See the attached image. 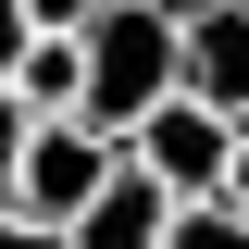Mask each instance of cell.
<instances>
[{"mask_svg": "<svg viewBox=\"0 0 249 249\" xmlns=\"http://www.w3.org/2000/svg\"><path fill=\"white\" fill-rule=\"evenodd\" d=\"M37 50V25H25V0H0V88H13V62Z\"/></svg>", "mask_w": 249, "mask_h": 249, "instance_id": "obj_10", "label": "cell"}, {"mask_svg": "<svg viewBox=\"0 0 249 249\" xmlns=\"http://www.w3.org/2000/svg\"><path fill=\"white\" fill-rule=\"evenodd\" d=\"M224 212L249 224V137H237V162H224Z\"/></svg>", "mask_w": 249, "mask_h": 249, "instance_id": "obj_11", "label": "cell"}, {"mask_svg": "<svg viewBox=\"0 0 249 249\" xmlns=\"http://www.w3.org/2000/svg\"><path fill=\"white\" fill-rule=\"evenodd\" d=\"M124 175V137H100V124H37L25 162H13V224H37V237H75L88 224V199Z\"/></svg>", "mask_w": 249, "mask_h": 249, "instance_id": "obj_2", "label": "cell"}, {"mask_svg": "<svg viewBox=\"0 0 249 249\" xmlns=\"http://www.w3.org/2000/svg\"><path fill=\"white\" fill-rule=\"evenodd\" d=\"M75 62H88V100H75V124H100V137H137V124L175 100V0H100V25L75 37Z\"/></svg>", "mask_w": 249, "mask_h": 249, "instance_id": "obj_1", "label": "cell"}, {"mask_svg": "<svg viewBox=\"0 0 249 249\" xmlns=\"http://www.w3.org/2000/svg\"><path fill=\"white\" fill-rule=\"evenodd\" d=\"M124 162L175 199V212H199V199H224V162H237V124H212L199 100H162L137 137H124Z\"/></svg>", "mask_w": 249, "mask_h": 249, "instance_id": "obj_4", "label": "cell"}, {"mask_svg": "<svg viewBox=\"0 0 249 249\" xmlns=\"http://www.w3.org/2000/svg\"><path fill=\"white\" fill-rule=\"evenodd\" d=\"M162 249H249V224L224 212V199H199V212H175V237Z\"/></svg>", "mask_w": 249, "mask_h": 249, "instance_id": "obj_7", "label": "cell"}, {"mask_svg": "<svg viewBox=\"0 0 249 249\" xmlns=\"http://www.w3.org/2000/svg\"><path fill=\"white\" fill-rule=\"evenodd\" d=\"M13 100H25L37 124H75V100H88V62H75V37H37V50L13 62Z\"/></svg>", "mask_w": 249, "mask_h": 249, "instance_id": "obj_6", "label": "cell"}, {"mask_svg": "<svg viewBox=\"0 0 249 249\" xmlns=\"http://www.w3.org/2000/svg\"><path fill=\"white\" fill-rule=\"evenodd\" d=\"M25 137H37V112L0 88V212H13V162H25Z\"/></svg>", "mask_w": 249, "mask_h": 249, "instance_id": "obj_8", "label": "cell"}, {"mask_svg": "<svg viewBox=\"0 0 249 249\" xmlns=\"http://www.w3.org/2000/svg\"><path fill=\"white\" fill-rule=\"evenodd\" d=\"M25 25H37V37H88V25H100V0H25Z\"/></svg>", "mask_w": 249, "mask_h": 249, "instance_id": "obj_9", "label": "cell"}, {"mask_svg": "<svg viewBox=\"0 0 249 249\" xmlns=\"http://www.w3.org/2000/svg\"><path fill=\"white\" fill-rule=\"evenodd\" d=\"M175 100L249 137V0H175Z\"/></svg>", "mask_w": 249, "mask_h": 249, "instance_id": "obj_3", "label": "cell"}, {"mask_svg": "<svg viewBox=\"0 0 249 249\" xmlns=\"http://www.w3.org/2000/svg\"><path fill=\"white\" fill-rule=\"evenodd\" d=\"M0 249H62V237H37V224H13V212H0Z\"/></svg>", "mask_w": 249, "mask_h": 249, "instance_id": "obj_12", "label": "cell"}, {"mask_svg": "<svg viewBox=\"0 0 249 249\" xmlns=\"http://www.w3.org/2000/svg\"><path fill=\"white\" fill-rule=\"evenodd\" d=\"M162 237H175V199H162V187L137 175V162H124V175L88 199V224H75L62 249H162Z\"/></svg>", "mask_w": 249, "mask_h": 249, "instance_id": "obj_5", "label": "cell"}]
</instances>
